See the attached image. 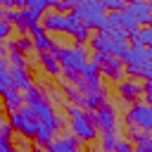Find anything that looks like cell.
<instances>
[{
	"label": "cell",
	"mask_w": 152,
	"mask_h": 152,
	"mask_svg": "<svg viewBox=\"0 0 152 152\" xmlns=\"http://www.w3.org/2000/svg\"><path fill=\"white\" fill-rule=\"evenodd\" d=\"M116 142H119V138H116V128L102 133V147H104L107 152H114V150H116Z\"/></svg>",
	"instance_id": "44dd1931"
},
{
	"label": "cell",
	"mask_w": 152,
	"mask_h": 152,
	"mask_svg": "<svg viewBox=\"0 0 152 152\" xmlns=\"http://www.w3.org/2000/svg\"><path fill=\"white\" fill-rule=\"evenodd\" d=\"M90 121H93V126H95V128H100L102 133H107V131H114V128H116V114H114V109H112L109 104L97 107V109L90 114Z\"/></svg>",
	"instance_id": "9c48e42d"
},
{
	"label": "cell",
	"mask_w": 152,
	"mask_h": 152,
	"mask_svg": "<svg viewBox=\"0 0 152 152\" xmlns=\"http://www.w3.org/2000/svg\"><path fill=\"white\" fill-rule=\"evenodd\" d=\"M102 7H104V12H124L126 2H121V0H104Z\"/></svg>",
	"instance_id": "7402d4cb"
},
{
	"label": "cell",
	"mask_w": 152,
	"mask_h": 152,
	"mask_svg": "<svg viewBox=\"0 0 152 152\" xmlns=\"http://www.w3.org/2000/svg\"><path fill=\"white\" fill-rule=\"evenodd\" d=\"M7 124L12 126V131H19L24 138H36V135H38V128H40V124L36 121L33 112H31L26 104H21L17 112H12Z\"/></svg>",
	"instance_id": "5b68a950"
},
{
	"label": "cell",
	"mask_w": 152,
	"mask_h": 152,
	"mask_svg": "<svg viewBox=\"0 0 152 152\" xmlns=\"http://www.w3.org/2000/svg\"><path fill=\"white\" fill-rule=\"evenodd\" d=\"M142 95H145L147 104H152V81H147V83L142 86Z\"/></svg>",
	"instance_id": "d4e9b609"
},
{
	"label": "cell",
	"mask_w": 152,
	"mask_h": 152,
	"mask_svg": "<svg viewBox=\"0 0 152 152\" xmlns=\"http://www.w3.org/2000/svg\"><path fill=\"white\" fill-rule=\"evenodd\" d=\"M119 95H121L124 100H135L138 95H142V86L135 83L133 78H131V81H124V83L119 86Z\"/></svg>",
	"instance_id": "9a60e30c"
},
{
	"label": "cell",
	"mask_w": 152,
	"mask_h": 152,
	"mask_svg": "<svg viewBox=\"0 0 152 152\" xmlns=\"http://www.w3.org/2000/svg\"><path fill=\"white\" fill-rule=\"evenodd\" d=\"M7 90H12V76H10L7 59H0V95H5Z\"/></svg>",
	"instance_id": "e0dca14e"
},
{
	"label": "cell",
	"mask_w": 152,
	"mask_h": 152,
	"mask_svg": "<svg viewBox=\"0 0 152 152\" xmlns=\"http://www.w3.org/2000/svg\"><path fill=\"white\" fill-rule=\"evenodd\" d=\"M52 55L59 62L62 69H66V74H81V69L88 62V52L86 45H74V48H59L57 43L52 45Z\"/></svg>",
	"instance_id": "3957f363"
},
{
	"label": "cell",
	"mask_w": 152,
	"mask_h": 152,
	"mask_svg": "<svg viewBox=\"0 0 152 152\" xmlns=\"http://www.w3.org/2000/svg\"><path fill=\"white\" fill-rule=\"evenodd\" d=\"M10 76H12V88L14 90L28 93L33 88V83H31V78H28V74H26L24 66H10Z\"/></svg>",
	"instance_id": "7c38bea8"
},
{
	"label": "cell",
	"mask_w": 152,
	"mask_h": 152,
	"mask_svg": "<svg viewBox=\"0 0 152 152\" xmlns=\"http://www.w3.org/2000/svg\"><path fill=\"white\" fill-rule=\"evenodd\" d=\"M81 150V140L76 135H64V138H52V142L48 145V152H78Z\"/></svg>",
	"instance_id": "8fae6325"
},
{
	"label": "cell",
	"mask_w": 152,
	"mask_h": 152,
	"mask_svg": "<svg viewBox=\"0 0 152 152\" xmlns=\"http://www.w3.org/2000/svg\"><path fill=\"white\" fill-rule=\"evenodd\" d=\"M2 100H5V107L10 109V114H12V112H17V109L24 104V95H21L19 90H14V88H12V90H7V93L2 95Z\"/></svg>",
	"instance_id": "2e32d148"
},
{
	"label": "cell",
	"mask_w": 152,
	"mask_h": 152,
	"mask_svg": "<svg viewBox=\"0 0 152 152\" xmlns=\"http://www.w3.org/2000/svg\"><path fill=\"white\" fill-rule=\"evenodd\" d=\"M102 104H104V90H102V88L95 90V93H90V95H83V107L97 109V107H102Z\"/></svg>",
	"instance_id": "ac0fdd59"
},
{
	"label": "cell",
	"mask_w": 152,
	"mask_h": 152,
	"mask_svg": "<svg viewBox=\"0 0 152 152\" xmlns=\"http://www.w3.org/2000/svg\"><path fill=\"white\" fill-rule=\"evenodd\" d=\"M140 76H142L145 81H152V62H150V64H147V66L140 71Z\"/></svg>",
	"instance_id": "4316f807"
},
{
	"label": "cell",
	"mask_w": 152,
	"mask_h": 152,
	"mask_svg": "<svg viewBox=\"0 0 152 152\" xmlns=\"http://www.w3.org/2000/svg\"><path fill=\"white\" fill-rule=\"evenodd\" d=\"M0 55H7V48H5V43H0Z\"/></svg>",
	"instance_id": "f1b7e54d"
},
{
	"label": "cell",
	"mask_w": 152,
	"mask_h": 152,
	"mask_svg": "<svg viewBox=\"0 0 152 152\" xmlns=\"http://www.w3.org/2000/svg\"><path fill=\"white\" fill-rule=\"evenodd\" d=\"M7 57H10L12 66H24V64H26V62H24V55H21V52H14V50H10V55H7Z\"/></svg>",
	"instance_id": "603a6c76"
},
{
	"label": "cell",
	"mask_w": 152,
	"mask_h": 152,
	"mask_svg": "<svg viewBox=\"0 0 152 152\" xmlns=\"http://www.w3.org/2000/svg\"><path fill=\"white\" fill-rule=\"evenodd\" d=\"M10 31H12V26H10V21H5V19H0V43H5V40H7V36H10Z\"/></svg>",
	"instance_id": "cb8c5ba5"
},
{
	"label": "cell",
	"mask_w": 152,
	"mask_h": 152,
	"mask_svg": "<svg viewBox=\"0 0 152 152\" xmlns=\"http://www.w3.org/2000/svg\"><path fill=\"white\" fill-rule=\"evenodd\" d=\"M100 71H102L104 76L119 78V76H121V71H124V64H121V59H119V57H107V59L100 64Z\"/></svg>",
	"instance_id": "5bb4252c"
},
{
	"label": "cell",
	"mask_w": 152,
	"mask_h": 152,
	"mask_svg": "<svg viewBox=\"0 0 152 152\" xmlns=\"http://www.w3.org/2000/svg\"><path fill=\"white\" fill-rule=\"evenodd\" d=\"M128 124L131 126H138L140 131H147L152 128V104L147 102H138L128 109Z\"/></svg>",
	"instance_id": "ba28073f"
},
{
	"label": "cell",
	"mask_w": 152,
	"mask_h": 152,
	"mask_svg": "<svg viewBox=\"0 0 152 152\" xmlns=\"http://www.w3.org/2000/svg\"><path fill=\"white\" fill-rule=\"evenodd\" d=\"M119 59H121V64H126V66H135V69L142 71V69L152 62V55H150V50L142 48V45H128L126 52H124Z\"/></svg>",
	"instance_id": "52a82bcc"
},
{
	"label": "cell",
	"mask_w": 152,
	"mask_h": 152,
	"mask_svg": "<svg viewBox=\"0 0 152 152\" xmlns=\"http://www.w3.org/2000/svg\"><path fill=\"white\" fill-rule=\"evenodd\" d=\"M0 152H14V150H12V145H10V140H7V138H0Z\"/></svg>",
	"instance_id": "83f0119b"
},
{
	"label": "cell",
	"mask_w": 152,
	"mask_h": 152,
	"mask_svg": "<svg viewBox=\"0 0 152 152\" xmlns=\"http://www.w3.org/2000/svg\"><path fill=\"white\" fill-rule=\"evenodd\" d=\"M114 152H133V147H131V142H126V140H119Z\"/></svg>",
	"instance_id": "484cf974"
},
{
	"label": "cell",
	"mask_w": 152,
	"mask_h": 152,
	"mask_svg": "<svg viewBox=\"0 0 152 152\" xmlns=\"http://www.w3.org/2000/svg\"><path fill=\"white\" fill-rule=\"evenodd\" d=\"M43 28L45 31H62V33H69V36H74L83 24H81V19L74 14V12H69V14H59V12H55V10H48L43 17Z\"/></svg>",
	"instance_id": "277c9868"
},
{
	"label": "cell",
	"mask_w": 152,
	"mask_h": 152,
	"mask_svg": "<svg viewBox=\"0 0 152 152\" xmlns=\"http://www.w3.org/2000/svg\"><path fill=\"white\" fill-rule=\"evenodd\" d=\"M71 114V131L76 133L78 140H93L95 138V126L90 121V116L81 109V107H69Z\"/></svg>",
	"instance_id": "8992f818"
},
{
	"label": "cell",
	"mask_w": 152,
	"mask_h": 152,
	"mask_svg": "<svg viewBox=\"0 0 152 152\" xmlns=\"http://www.w3.org/2000/svg\"><path fill=\"white\" fill-rule=\"evenodd\" d=\"M24 104L33 112V116H36V121L40 124V126H48L50 131H59L62 128V119L55 114V109L45 102V97L40 95V90H36V88H31L26 95H24Z\"/></svg>",
	"instance_id": "6da1fadb"
},
{
	"label": "cell",
	"mask_w": 152,
	"mask_h": 152,
	"mask_svg": "<svg viewBox=\"0 0 152 152\" xmlns=\"http://www.w3.org/2000/svg\"><path fill=\"white\" fill-rule=\"evenodd\" d=\"M31 43H33L40 52H50V50H52V45H55V40L45 33V28H43V26H33V28H31Z\"/></svg>",
	"instance_id": "4fadbf2b"
},
{
	"label": "cell",
	"mask_w": 152,
	"mask_h": 152,
	"mask_svg": "<svg viewBox=\"0 0 152 152\" xmlns=\"http://www.w3.org/2000/svg\"><path fill=\"white\" fill-rule=\"evenodd\" d=\"M74 14L81 19V24H83L88 31H90V28L107 31V12H104L102 2H97V0L76 2V5H74Z\"/></svg>",
	"instance_id": "7a4b0ae2"
},
{
	"label": "cell",
	"mask_w": 152,
	"mask_h": 152,
	"mask_svg": "<svg viewBox=\"0 0 152 152\" xmlns=\"http://www.w3.org/2000/svg\"><path fill=\"white\" fill-rule=\"evenodd\" d=\"M124 12H128L140 26H152V7L150 2H142V0H133L124 7Z\"/></svg>",
	"instance_id": "30bf717a"
},
{
	"label": "cell",
	"mask_w": 152,
	"mask_h": 152,
	"mask_svg": "<svg viewBox=\"0 0 152 152\" xmlns=\"http://www.w3.org/2000/svg\"><path fill=\"white\" fill-rule=\"evenodd\" d=\"M40 64H43V66H45V71H48V74H52V76H57V74H59V69H62L52 52H43V55H40Z\"/></svg>",
	"instance_id": "d6986e66"
},
{
	"label": "cell",
	"mask_w": 152,
	"mask_h": 152,
	"mask_svg": "<svg viewBox=\"0 0 152 152\" xmlns=\"http://www.w3.org/2000/svg\"><path fill=\"white\" fill-rule=\"evenodd\" d=\"M150 135H152V128H150Z\"/></svg>",
	"instance_id": "f546056e"
},
{
	"label": "cell",
	"mask_w": 152,
	"mask_h": 152,
	"mask_svg": "<svg viewBox=\"0 0 152 152\" xmlns=\"http://www.w3.org/2000/svg\"><path fill=\"white\" fill-rule=\"evenodd\" d=\"M138 28H140V24H138L128 12H121V31H126L128 36H133Z\"/></svg>",
	"instance_id": "ffe728a7"
},
{
	"label": "cell",
	"mask_w": 152,
	"mask_h": 152,
	"mask_svg": "<svg viewBox=\"0 0 152 152\" xmlns=\"http://www.w3.org/2000/svg\"><path fill=\"white\" fill-rule=\"evenodd\" d=\"M150 7H152V2H150Z\"/></svg>",
	"instance_id": "4dcf8cb0"
}]
</instances>
